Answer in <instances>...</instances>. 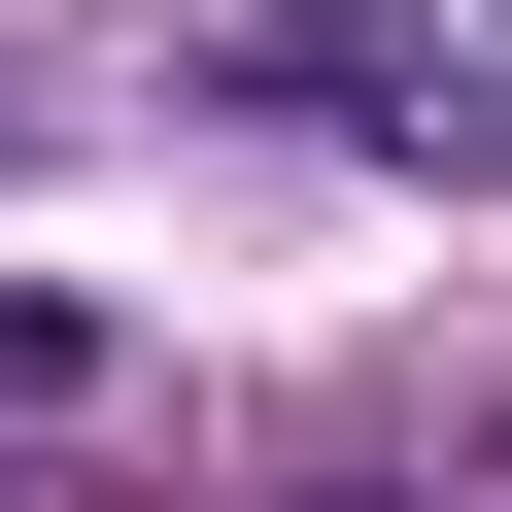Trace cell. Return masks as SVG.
Instances as JSON below:
<instances>
[{
  "mask_svg": "<svg viewBox=\"0 0 512 512\" xmlns=\"http://www.w3.org/2000/svg\"><path fill=\"white\" fill-rule=\"evenodd\" d=\"M274 512H410V478H274Z\"/></svg>",
  "mask_w": 512,
  "mask_h": 512,
  "instance_id": "obj_1",
  "label": "cell"
}]
</instances>
